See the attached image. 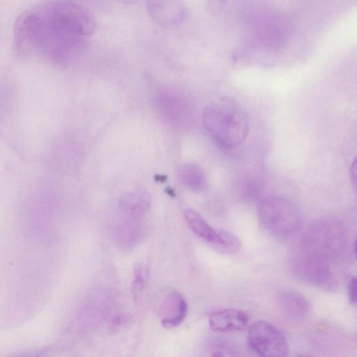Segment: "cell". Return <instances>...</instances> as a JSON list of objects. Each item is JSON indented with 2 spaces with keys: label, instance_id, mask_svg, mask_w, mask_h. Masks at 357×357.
Segmentation results:
<instances>
[{
  "label": "cell",
  "instance_id": "9a60e30c",
  "mask_svg": "<svg viewBox=\"0 0 357 357\" xmlns=\"http://www.w3.org/2000/svg\"><path fill=\"white\" fill-rule=\"evenodd\" d=\"M134 279L132 283V294L137 301L142 296L143 291L146 285L149 277V269L147 266L142 263L136 264L134 268Z\"/></svg>",
  "mask_w": 357,
  "mask_h": 357
},
{
  "label": "cell",
  "instance_id": "30bf717a",
  "mask_svg": "<svg viewBox=\"0 0 357 357\" xmlns=\"http://www.w3.org/2000/svg\"><path fill=\"white\" fill-rule=\"evenodd\" d=\"M248 321V316L244 312L232 308L213 312L208 318L210 328L216 332L243 330Z\"/></svg>",
  "mask_w": 357,
  "mask_h": 357
},
{
  "label": "cell",
  "instance_id": "8fae6325",
  "mask_svg": "<svg viewBox=\"0 0 357 357\" xmlns=\"http://www.w3.org/2000/svg\"><path fill=\"white\" fill-rule=\"evenodd\" d=\"M162 326L167 329L174 328L181 324L185 319L188 312V305L178 292L174 291L168 295L164 302Z\"/></svg>",
  "mask_w": 357,
  "mask_h": 357
},
{
  "label": "cell",
  "instance_id": "e0dca14e",
  "mask_svg": "<svg viewBox=\"0 0 357 357\" xmlns=\"http://www.w3.org/2000/svg\"><path fill=\"white\" fill-rule=\"evenodd\" d=\"M261 185L259 183L255 182V181H251L250 183L245 185L244 192L245 193V195L248 196L249 198L255 199L256 198H258L261 195Z\"/></svg>",
  "mask_w": 357,
  "mask_h": 357
},
{
  "label": "cell",
  "instance_id": "ffe728a7",
  "mask_svg": "<svg viewBox=\"0 0 357 357\" xmlns=\"http://www.w3.org/2000/svg\"><path fill=\"white\" fill-rule=\"evenodd\" d=\"M350 175H351V180L352 182V184L354 188H356V158L354 160L351 169H350Z\"/></svg>",
  "mask_w": 357,
  "mask_h": 357
},
{
  "label": "cell",
  "instance_id": "2e32d148",
  "mask_svg": "<svg viewBox=\"0 0 357 357\" xmlns=\"http://www.w3.org/2000/svg\"><path fill=\"white\" fill-rule=\"evenodd\" d=\"M212 348V356H236L237 352L231 345L223 341L215 342Z\"/></svg>",
  "mask_w": 357,
  "mask_h": 357
},
{
  "label": "cell",
  "instance_id": "ac0fdd59",
  "mask_svg": "<svg viewBox=\"0 0 357 357\" xmlns=\"http://www.w3.org/2000/svg\"><path fill=\"white\" fill-rule=\"evenodd\" d=\"M227 0H206V7L212 15L221 13L226 6Z\"/></svg>",
  "mask_w": 357,
  "mask_h": 357
},
{
  "label": "cell",
  "instance_id": "44dd1931",
  "mask_svg": "<svg viewBox=\"0 0 357 357\" xmlns=\"http://www.w3.org/2000/svg\"><path fill=\"white\" fill-rule=\"evenodd\" d=\"M123 4L131 5L137 3L140 0H116Z\"/></svg>",
  "mask_w": 357,
  "mask_h": 357
},
{
  "label": "cell",
  "instance_id": "277c9868",
  "mask_svg": "<svg viewBox=\"0 0 357 357\" xmlns=\"http://www.w3.org/2000/svg\"><path fill=\"white\" fill-rule=\"evenodd\" d=\"M257 215L262 226L271 234L287 237L295 234L302 224L298 206L288 198L273 195L261 199Z\"/></svg>",
  "mask_w": 357,
  "mask_h": 357
},
{
  "label": "cell",
  "instance_id": "d6986e66",
  "mask_svg": "<svg viewBox=\"0 0 357 357\" xmlns=\"http://www.w3.org/2000/svg\"><path fill=\"white\" fill-rule=\"evenodd\" d=\"M348 297L352 303H356L357 300L356 296V278H351L349 282L347 287Z\"/></svg>",
  "mask_w": 357,
  "mask_h": 357
},
{
  "label": "cell",
  "instance_id": "9c48e42d",
  "mask_svg": "<svg viewBox=\"0 0 357 357\" xmlns=\"http://www.w3.org/2000/svg\"><path fill=\"white\" fill-rule=\"evenodd\" d=\"M157 105L164 118L175 127L184 126L188 118V108L181 97L163 91L157 97Z\"/></svg>",
  "mask_w": 357,
  "mask_h": 357
},
{
  "label": "cell",
  "instance_id": "ba28073f",
  "mask_svg": "<svg viewBox=\"0 0 357 357\" xmlns=\"http://www.w3.org/2000/svg\"><path fill=\"white\" fill-rule=\"evenodd\" d=\"M279 310L287 319L294 322L305 320L310 312V304L301 294L293 290L283 289L275 296Z\"/></svg>",
  "mask_w": 357,
  "mask_h": 357
},
{
  "label": "cell",
  "instance_id": "8992f818",
  "mask_svg": "<svg viewBox=\"0 0 357 357\" xmlns=\"http://www.w3.org/2000/svg\"><path fill=\"white\" fill-rule=\"evenodd\" d=\"M295 275L309 284L327 287L333 282L332 266L300 252L293 261Z\"/></svg>",
  "mask_w": 357,
  "mask_h": 357
},
{
  "label": "cell",
  "instance_id": "7a4b0ae2",
  "mask_svg": "<svg viewBox=\"0 0 357 357\" xmlns=\"http://www.w3.org/2000/svg\"><path fill=\"white\" fill-rule=\"evenodd\" d=\"M202 121L213 141L224 149L240 146L250 130L247 112L230 98H222L208 105L203 110Z\"/></svg>",
  "mask_w": 357,
  "mask_h": 357
},
{
  "label": "cell",
  "instance_id": "4fadbf2b",
  "mask_svg": "<svg viewBox=\"0 0 357 357\" xmlns=\"http://www.w3.org/2000/svg\"><path fill=\"white\" fill-rule=\"evenodd\" d=\"M182 183L194 192H202L207 187V180L204 170L197 165L185 164L178 170Z\"/></svg>",
  "mask_w": 357,
  "mask_h": 357
},
{
  "label": "cell",
  "instance_id": "5b68a950",
  "mask_svg": "<svg viewBox=\"0 0 357 357\" xmlns=\"http://www.w3.org/2000/svg\"><path fill=\"white\" fill-rule=\"evenodd\" d=\"M250 350L261 356L284 357L288 354V344L283 333L272 324L260 321L248 332Z\"/></svg>",
  "mask_w": 357,
  "mask_h": 357
},
{
  "label": "cell",
  "instance_id": "5bb4252c",
  "mask_svg": "<svg viewBox=\"0 0 357 357\" xmlns=\"http://www.w3.org/2000/svg\"><path fill=\"white\" fill-rule=\"evenodd\" d=\"M149 203L148 194L142 191L126 194L121 200L123 209L132 215H139L146 212Z\"/></svg>",
  "mask_w": 357,
  "mask_h": 357
},
{
  "label": "cell",
  "instance_id": "3957f363",
  "mask_svg": "<svg viewBox=\"0 0 357 357\" xmlns=\"http://www.w3.org/2000/svg\"><path fill=\"white\" fill-rule=\"evenodd\" d=\"M346 244L342 223L334 218H321L307 230L301 251L332 266L344 253Z\"/></svg>",
  "mask_w": 357,
  "mask_h": 357
},
{
  "label": "cell",
  "instance_id": "6da1fadb",
  "mask_svg": "<svg viewBox=\"0 0 357 357\" xmlns=\"http://www.w3.org/2000/svg\"><path fill=\"white\" fill-rule=\"evenodd\" d=\"M96 20L84 6L56 0L24 11L14 25L15 50L23 56H42L68 63L84 54Z\"/></svg>",
  "mask_w": 357,
  "mask_h": 357
},
{
  "label": "cell",
  "instance_id": "52a82bcc",
  "mask_svg": "<svg viewBox=\"0 0 357 357\" xmlns=\"http://www.w3.org/2000/svg\"><path fill=\"white\" fill-rule=\"evenodd\" d=\"M146 11L151 19L163 28H175L188 16L183 0H146Z\"/></svg>",
  "mask_w": 357,
  "mask_h": 357
},
{
  "label": "cell",
  "instance_id": "7c38bea8",
  "mask_svg": "<svg viewBox=\"0 0 357 357\" xmlns=\"http://www.w3.org/2000/svg\"><path fill=\"white\" fill-rule=\"evenodd\" d=\"M185 217L189 227L196 235L215 250L218 247L222 240V229H213L200 214L192 209L186 210Z\"/></svg>",
  "mask_w": 357,
  "mask_h": 357
}]
</instances>
